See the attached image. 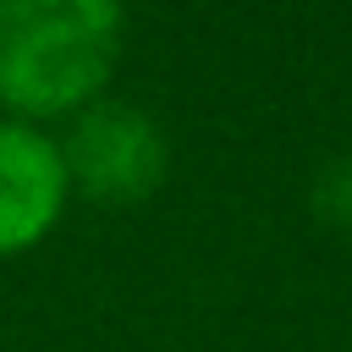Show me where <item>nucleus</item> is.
I'll list each match as a JSON object with an SVG mask.
<instances>
[{
  "label": "nucleus",
  "mask_w": 352,
  "mask_h": 352,
  "mask_svg": "<svg viewBox=\"0 0 352 352\" xmlns=\"http://www.w3.org/2000/svg\"><path fill=\"white\" fill-rule=\"evenodd\" d=\"M121 55V11L104 0H6L0 6V104L60 116L88 104Z\"/></svg>",
  "instance_id": "nucleus-1"
},
{
  "label": "nucleus",
  "mask_w": 352,
  "mask_h": 352,
  "mask_svg": "<svg viewBox=\"0 0 352 352\" xmlns=\"http://www.w3.org/2000/svg\"><path fill=\"white\" fill-rule=\"evenodd\" d=\"M66 187H82L104 204H132L160 187L165 176V138L160 126L132 104H94L77 116L66 148Z\"/></svg>",
  "instance_id": "nucleus-2"
},
{
  "label": "nucleus",
  "mask_w": 352,
  "mask_h": 352,
  "mask_svg": "<svg viewBox=\"0 0 352 352\" xmlns=\"http://www.w3.org/2000/svg\"><path fill=\"white\" fill-rule=\"evenodd\" d=\"M66 204L60 143L28 121H0V258L50 236Z\"/></svg>",
  "instance_id": "nucleus-3"
}]
</instances>
